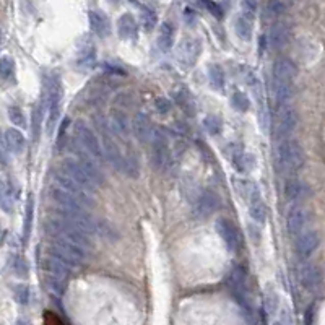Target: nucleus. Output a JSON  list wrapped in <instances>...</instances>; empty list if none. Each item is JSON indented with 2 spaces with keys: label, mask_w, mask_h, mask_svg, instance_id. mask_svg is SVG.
<instances>
[{
  "label": "nucleus",
  "mask_w": 325,
  "mask_h": 325,
  "mask_svg": "<svg viewBox=\"0 0 325 325\" xmlns=\"http://www.w3.org/2000/svg\"><path fill=\"white\" fill-rule=\"evenodd\" d=\"M46 230H47V234L52 236V238H62L67 241H72L83 249L91 247V241L88 239V234L82 231L80 228H77L75 224L67 221L62 216L59 219H49L46 224Z\"/></svg>",
  "instance_id": "1"
},
{
  "label": "nucleus",
  "mask_w": 325,
  "mask_h": 325,
  "mask_svg": "<svg viewBox=\"0 0 325 325\" xmlns=\"http://www.w3.org/2000/svg\"><path fill=\"white\" fill-rule=\"evenodd\" d=\"M277 163L278 168L285 172H294L304 164L303 146L296 140L285 138L277 148Z\"/></svg>",
  "instance_id": "2"
},
{
  "label": "nucleus",
  "mask_w": 325,
  "mask_h": 325,
  "mask_svg": "<svg viewBox=\"0 0 325 325\" xmlns=\"http://www.w3.org/2000/svg\"><path fill=\"white\" fill-rule=\"evenodd\" d=\"M44 103L49 111L47 129L49 132L56 126L60 114V104H62V83L57 75H51L46 82V94H44Z\"/></svg>",
  "instance_id": "3"
},
{
  "label": "nucleus",
  "mask_w": 325,
  "mask_h": 325,
  "mask_svg": "<svg viewBox=\"0 0 325 325\" xmlns=\"http://www.w3.org/2000/svg\"><path fill=\"white\" fill-rule=\"evenodd\" d=\"M96 124H98V130L101 132V150H103V158H106V161L112 166L114 169H120L122 168V155L119 146L114 142V138L111 135V130L106 126V119H103L101 116L96 117Z\"/></svg>",
  "instance_id": "4"
},
{
  "label": "nucleus",
  "mask_w": 325,
  "mask_h": 325,
  "mask_svg": "<svg viewBox=\"0 0 325 325\" xmlns=\"http://www.w3.org/2000/svg\"><path fill=\"white\" fill-rule=\"evenodd\" d=\"M150 160L156 171H164L171 163V153L168 146V135L163 130H153L150 138Z\"/></svg>",
  "instance_id": "5"
},
{
  "label": "nucleus",
  "mask_w": 325,
  "mask_h": 325,
  "mask_svg": "<svg viewBox=\"0 0 325 325\" xmlns=\"http://www.w3.org/2000/svg\"><path fill=\"white\" fill-rule=\"evenodd\" d=\"M51 254L65 262L67 265H78L85 260V249L62 238H54V245L51 247Z\"/></svg>",
  "instance_id": "6"
},
{
  "label": "nucleus",
  "mask_w": 325,
  "mask_h": 325,
  "mask_svg": "<svg viewBox=\"0 0 325 325\" xmlns=\"http://www.w3.org/2000/svg\"><path fill=\"white\" fill-rule=\"evenodd\" d=\"M75 135L78 143H82V148L90 153L94 160H103V150L99 137L94 134V130L83 120H78L75 124Z\"/></svg>",
  "instance_id": "7"
},
{
  "label": "nucleus",
  "mask_w": 325,
  "mask_h": 325,
  "mask_svg": "<svg viewBox=\"0 0 325 325\" xmlns=\"http://www.w3.org/2000/svg\"><path fill=\"white\" fill-rule=\"evenodd\" d=\"M202 52V42L195 38H186L179 42L178 51H176V57L182 68H190L194 65Z\"/></svg>",
  "instance_id": "8"
},
{
  "label": "nucleus",
  "mask_w": 325,
  "mask_h": 325,
  "mask_svg": "<svg viewBox=\"0 0 325 325\" xmlns=\"http://www.w3.org/2000/svg\"><path fill=\"white\" fill-rule=\"evenodd\" d=\"M54 179H56V184H57L59 187H62L64 190H67L72 195H75L77 200L80 202L82 205H88V207L94 205L93 197H90V190H86L85 187H82L80 184L75 182L72 178H68L65 172H62V171L56 172L54 174Z\"/></svg>",
  "instance_id": "9"
},
{
  "label": "nucleus",
  "mask_w": 325,
  "mask_h": 325,
  "mask_svg": "<svg viewBox=\"0 0 325 325\" xmlns=\"http://www.w3.org/2000/svg\"><path fill=\"white\" fill-rule=\"evenodd\" d=\"M278 111V127H277V137L278 138H288L297 127V112L289 104H280Z\"/></svg>",
  "instance_id": "10"
},
{
  "label": "nucleus",
  "mask_w": 325,
  "mask_h": 325,
  "mask_svg": "<svg viewBox=\"0 0 325 325\" xmlns=\"http://www.w3.org/2000/svg\"><path fill=\"white\" fill-rule=\"evenodd\" d=\"M77 156H78V163H80V166L83 168V171L86 172L88 178L91 179V182L94 184V187H101L104 184V176L101 172V169L98 168V164L94 163V158L85 152L83 148H77Z\"/></svg>",
  "instance_id": "11"
},
{
  "label": "nucleus",
  "mask_w": 325,
  "mask_h": 325,
  "mask_svg": "<svg viewBox=\"0 0 325 325\" xmlns=\"http://www.w3.org/2000/svg\"><path fill=\"white\" fill-rule=\"evenodd\" d=\"M130 130L140 143H148L153 134V124L145 112H138L135 114V117L132 119Z\"/></svg>",
  "instance_id": "12"
},
{
  "label": "nucleus",
  "mask_w": 325,
  "mask_h": 325,
  "mask_svg": "<svg viewBox=\"0 0 325 325\" xmlns=\"http://www.w3.org/2000/svg\"><path fill=\"white\" fill-rule=\"evenodd\" d=\"M62 172H65L68 178H72L75 182H78L86 190H90V192L94 190V184L91 182V179L86 176V172L83 171L80 163L72 160V158H67V160L62 161Z\"/></svg>",
  "instance_id": "13"
},
{
  "label": "nucleus",
  "mask_w": 325,
  "mask_h": 325,
  "mask_svg": "<svg viewBox=\"0 0 325 325\" xmlns=\"http://www.w3.org/2000/svg\"><path fill=\"white\" fill-rule=\"evenodd\" d=\"M221 205V200H219V195L216 194L215 190L212 189H207L200 194L198 202H197V207H195V212L200 218H205L210 216L212 213H215L216 210Z\"/></svg>",
  "instance_id": "14"
},
{
  "label": "nucleus",
  "mask_w": 325,
  "mask_h": 325,
  "mask_svg": "<svg viewBox=\"0 0 325 325\" xmlns=\"http://www.w3.org/2000/svg\"><path fill=\"white\" fill-rule=\"evenodd\" d=\"M216 233L219 234V238H221L226 244V247L230 251H236L239 245V231L236 230V226L230 221V219L226 218H219L216 224Z\"/></svg>",
  "instance_id": "15"
},
{
  "label": "nucleus",
  "mask_w": 325,
  "mask_h": 325,
  "mask_svg": "<svg viewBox=\"0 0 325 325\" xmlns=\"http://www.w3.org/2000/svg\"><path fill=\"white\" fill-rule=\"evenodd\" d=\"M108 127L114 135H117L120 138H127L132 130H130V120L127 117V114L120 109H112L109 114Z\"/></svg>",
  "instance_id": "16"
},
{
  "label": "nucleus",
  "mask_w": 325,
  "mask_h": 325,
  "mask_svg": "<svg viewBox=\"0 0 325 325\" xmlns=\"http://www.w3.org/2000/svg\"><path fill=\"white\" fill-rule=\"evenodd\" d=\"M245 280H247V271H245V268L241 265L234 267L230 275V288L242 306L245 303Z\"/></svg>",
  "instance_id": "17"
},
{
  "label": "nucleus",
  "mask_w": 325,
  "mask_h": 325,
  "mask_svg": "<svg viewBox=\"0 0 325 325\" xmlns=\"http://www.w3.org/2000/svg\"><path fill=\"white\" fill-rule=\"evenodd\" d=\"M301 234V233H299ZM319 245V236L315 231H307L303 233L296 241V252L301 259H307L309 256H312L314 251L317 249Z\"/></svg>",
  "instance_id": "18"
},
{
  "label": "nucleus",
  "mask_w": 325,
  "mask_h": 325,
  "mask_svg": "<svg viewBox=\"0 0 325 325\" xmlns=\"http://www.w3.org/2000/svg\"><path fill=\"white\" fill-rule=\"evenodd\" d=\"M297 75V67L289 59H278L273 65V80L291 83Z\"/></svg>",
  "instance_id": "19"
},
{
  "label": "nucleus",
  "mask_w": 325,
  "mask_h": 325,
  "mask_svg": "<svg viewBox=\"0 0 325 325\" xmlns=\"http://www.w3.org/2000/svg\"><path fill=\"white\" fill-rule=\"evenodd\" d=\"M88 20H90L91 31L99 38H108L111 34V23L109 18L103 12L91 10L88 13Z\"/></svg>",
  "instance_id": "20"
},
{
  "label": "nucleus",
  "mask_w": 325,
  "mask_h": 325,
  "mask_svg": "<svg viewBox=\"0 0 325 325\" xmlns=\"http://www.w3.org/2000/svg\"><path fill=\"white\" fill-rule=\"evenodd\" d=\"M307 223V212L304 208L301 207H294L291 208V212L288 213V218H286V230L289 234H299L303 231V228L306 226Z\"/></svg>",
  "instance_id": "21"
},
{
  "label": "nucleus",
  "mask_w": 325,
  "mask_h": 325,
  "mask_svg": "<svg viewBox=\"0 0 325 325\" xmlns=\"http://www.w3.org/2000/svg\"><path fill=\"white\" fill-rule=\"evenodd\" d=\"M51 198L56 202L60 208H82V204L77 200L75 195L64 190L62 187H51Z\"/></svg>",
  "instance_id": "22"
},
{
  "label": "nucleus",
  "mask_w": 325,
  "mask_h": 325,
  "mask_svg": "<svg viewBox=\"0 0 325 325\" xmlns=\"http://www.w3.org/2000/svg\"><path fill=\"white\" fill-rule=\"evenodd\" d=\"M138 26L135 18L130 13H124L117 21V33L122 39H135Z\"/></svg>",
  "instance_id": "23"
},
{
  "label": "nucleus",
  "mask_w": 325,
  "mask_h": 325,
  "mask_svg": "<svg viewBox=\"0 0 325 325\" xmlns=\"http://www.w3.org/2000/svg\"><path fill=\"white\" fill-rule=\"evenodd\" d=\"M4 137H5V142H7V146H8V152H12L15 155L23 153L24 146H26V140L18 129H15V127L7 129Z\"/></svg>",
  "instance_id": "24"
},
{
  "label": "nucleus",
  "mask_w": 325,
  "mask_h": 325,
  "mask_svg": "<svg viewBox=\"0 0 325 325\" xmlns=\"http://www.w3.org/2000/svg\"><path fill=\"white\" fill-rule=\"evenodd\" d=\"M174 99L176 103L179 104L181 109L187 114V116H194L195 114V103L194 98H192L190 91L187 90L186 86H179L174 90Z\"/></svg>",
  "instance_id": "25"
},
{
  "label": "nucleus",
  "mask_w": 325,
  "mask_h": 325,
  "mask_svg": "<svg viewBox=\"0 0 325 325\" xmlns=\"http://www.w3.org/2000/svg\"><path fill=\"white\" fill-rule=\"evenodd\" d=\"M158 47H160L163 52L171 51L172 44H174V26L169 21H163L160 24V30H158Z\"/></svg>",
  "instance_id": "26"
},
{
  "label": "nucleus",
  "mask_w": 325,
  "mask_h": 325,
  "mask_svg": "<svg viewBox=\"0 0 325 325\" xmlns=\"http://www.w3.org/2000/svg\"><path fill=\"white\" fill-rule=\"evenodd\" d=\"M299 280L304 288L307 289H317L322 283V273L317 267L314 265H307L301 270V275Z\"/></svg>",
  "instance_id": "27"
},
{
  "label": "nucleus",
  "mask_w": 325,
  "mask_h": 325,
  "mask_svg": "<svg viewBox=\"0 0 325 325\" xmlns=\"http://www.w3.org/2000/svg\"><path fill=\"white\" fill-rule=\"evenodd\" d=\"M268 39H270V46L273 49L285 47L286 42H288V28L283 23H275L270 28Z\"/></svg>",
  "instance_id": "28"
},
{
  "label": "nucleus",
  "mask_w": 325,
  "mask_h": 325,
  "mask_svg": "<svg viewBox=\"0 0 325 325\" xmlns=\"http://www.w3.org/2000/svg\"><path fill=\"white\" fill-rule=\"evenodd\" d=\"M44 268H46L47 275L62 278V280H65L68 277V267H67V263L62 262L60 259H57V257H54V256L46 259V262H44Z\"/></svg>",
  "instance_id": "29"
},
{
  "label": "nucleus",
  "mask_w": 325,
  "mask_h": 325,
  "mask_svg": "<svg viewBox=\"0 0 325 325\" xmlns=\"http://www.w3.org/2000/svg\"><path fill=\"white\" fill-rule=\"evenodd\" d=\"M234 31L244 42H249L252 39V21L247 15H241L234 21Z\"/></svg>",
  "instance_id": "30"
},
{
  "label": "nucleus",
  "mask_w": 325,
  "mask_h": 325,
  "mask_svg": "<svg viewBox=\"0 0 325 325\" xmlns=\"http://www.w3.org/2000/svg\"><path fill=\"white\" fill-rule=\"evenodd\" d=\"M249 213L251 218L256 219L257 223H265L267 219V205L259 198L257 194H254V197H251V207H249Z\"/></svg>",
  "instance_id": "31"
},
{
  "label": "nucleus",
  "mask_w": 325,
  "mask_h": 325,
  "mask_svg": "<svg viewBox=\"0 0 325 325\" xmlns=\"http://www.w3.org/2000/svg\"><path fill=\"white\" fill-rule=\"evenodd\" d=\"M44 109H46V103H44V99H41L36 106L33 108L31 127H33V140H34V142H38L39 134H41V124H42V117H44Z\"/></svg>",
  "instance_id": "32"
},
{
  "label": "nucleus",
  "mask_w": 325,
  "mask_h": 325,
  "mask_svg": "<svg viewBox=\"0 0 325 325\" xmlns=\"http://www.w3.org/2000/svg\"><path fill=\"white\" fill-rule=\"evenodd\" d=\"M33 215H34V198H33V195H28L26 208H24V221H23V242L24 244L30 241V236H31Z\"/></svg>",
  "instance_id": "33"
},
{
  "label": "nucleus",
  "mask_w": 325,
  "mask_h": 325,
  "mask_svg": "<svg viewBox=\"0 0 325 325\" xmlns=\"http://www.w3.org/2000/svg\"><path fill=\"white\" fill-rule=\"evenodd\" d=\"M208 82H210V86L213 88V90L216 91H221L224 90V72L223 68L213 64L208 67Z\"/></svg>",
  "instance_id": "34"
},
{
  "label": "nucleus",
  "mask_w": 325,
  "mask_h": 325,
  "mask_svg": "<svg viewBox=\"0 0 325 325\" xmlns=\"http://www.w3.org/2000/svg\"><path fill=\"white\" fill-rule=\"evenodd\" d=\"M271 88H273V96L278 104H285L289 99V96H291V83L273 80Z\"/></svg>",
  "instance_id": "35"
},
{
  "label": "nucleus",
  "mask_w": 325,
  "mask_h": 325,
  "mask_svg": "<svg viewBox=\"0 0 325 325\" xmlns=\"http://www.w3.org/2000/svg\"><path fill=\"white\" fill-rule=\"evenodd\" d=\"M120 171H124L129 178H138L140 174V166H138V160L135 155H126L122 156V168Z\"/></svg>",
  "instance_id": "36"
},
{
  "label": "nucleus",
  "mask_w": 325,
  "mask_h": 325,
  "mask_svg": "<svg viewBox=\"0 0 325 325\" xmlns=\"http://www.w3.org/2000/svg\"><path fill=\"white\" fill-rule=\"evenodd\" d=\"M231 106L234 111L238 112H247L251 108V101H249V96L242 93V91H234L231 96Z\"/></svg>",
  "instance_id": "37"
},
{
  "label": "nucleus",
  "mask_w": 325,
  "mask_h": 325,
  "mask_svg": "<svg viewBox=\"0 0 325 325\" xmlns=\"http://www.w3.org/2000/svg\"><path fill=\"white\" fill-rule=\"evenodd\" d=\"M303 192H304V184L301 181H288L286 186H285V197L286 200H296V198H301L303 197Z\"/></svg>",
  "instance_id": "38"
},
{
  "label": "nucleus",
  "mask_w": 325,
  "mask_h": 325,
  "mask_svg": "<svg viewBox=\"0 0 325 325\" xmlns=\"http://www.w3.org/2000/svg\"><path fill=\"white\" fill-rule=\"evenodd\" d=\"M96 233L103 238L111 239V241H117L119 239V233L114 230V226L109 221H98L96 223Z\"/></svg>",
  "instance_id": "39"
},
{
  "label": "nucleus",
  "mask_w": 325,
  "mask_h": 325,
  "mask_svg": "<svg viewBox=\"0 0 325 325\" xmlns=\"http://www.w3.org/2000/svg\"><path fill=\"white\" fill-rule=\"evenodd\" d=\"M204 127L210 135H218L223 129V120L218 116H207L204 119Z\"/></svg>",
  "instance_id": "40"
},
{
  "label": "nucleus",
  "mask_w": 325,
  "mask_h": 325,
  "mask_svg": "<svg viewBox=\"0 0 325 325\" xmlns=\"http://www.w3.org/2000/svg\"><path fill=\"white\" fill-rule=\"evenodd\" d=\"M15 75V62L10 57H2L0 59V77L4 80H12Z\"/></svg>",
  "instance_id": "41"
},
{
  "label": "nucleus",
  "mask_w": 325,
  "mask_h": 325,
  "mask_svg": "<svg viewBox=\"0 0 325 325\" xmlns=\"http://www.w3.org/2000/svg\"><path fill=\"white\" fill-rule=\"evenodd\" d=\"M140 21H142L143 28L146 31H152L156 26V15H155V12H152L150 8H143L142 15H140Z\"/></svg>",
  "instance_id": "42"
},
{
  "label": "nucleus",
  "mask_w": 325,
  "mask_h": 325,
  "mask_svg": "<svg viewBox=\"0 0 325 325\" xmlns=\"http://www.w3.org/2000/svg\"><path fill=\"white\" fill-rule=\"evenodd\" d=\"M8 119H10L12 124L18 126V127H24L26 120H24V114L18 106H12L8 108Z\"/></svg>",
  "instance_id": "43"
},
{
  "label": "nucleus",
  "mask_w": 325,
  "mask_h": 325,
  "mask_svg": "<svg viewBox=\"0 0 325 325\" xmlns=\"http://www.w3.org/2000/svg\"><path fill=\"white\" fill-rule=\"evenodd\" d=\"M96 60V54H94V47H88L86 51L82 52L80 59H78V65L83 67H91Z\"/></svg>",
  "instance_id": "44"
},
{
  "label": "nucleus",
  "mask_w": 325,
  "mask_h": 325,
  "mask_svg": "<svg viewBox=\"0 0 325 325\" xmlns=\"http://www.w3.org/2000/svg\"><path fill=\"white\" fill-rule=\"evenodd\" d=\"M15 299L20 304H28L30 301V288L26 285H16L15 286Z\"/></svg>",
  "instance_id": "45"
},
{
  "label": "nucleus",
  "mask_w": 325,
  "mask_h": 325,
  "mask_svg": "<svg viewBox=\"0 0 325 325\" xmlns=\"http://www.w3.org/2000/svg\"><path fill=\"white\" fill-rule=\"evenodd\" d=\"M200 2L204 4V7L210 12V15H213L216 20H221L223 18V10H221V7H219L216 2H213V0H200Z\"/></svg>",
  "instance_id": "46"
},
{
  "label": "nucleus",
  "mask_w": 325,
  "mask_h": 325,
  "mask_svg": "<svg viewBox=\"0 0 325 325\" xmlns=\"http://www.w3.org/2000/svg\"><path fill=\"white\" fill-rule=\"evenodd\" d=\"M155 108H156V111H158V114H168L169 111H171V108H172V103L168 99V98H156V101H155Z\"/></svg>",
  "instance_id": "47"
},
{
  "label": "nucleus",
  "mask_w": 325,
  "mask_h": 325,
  "mask_svg": "<svg viewBox=\"0 0 325 325\" xmlns=\"http://www.w3.org/2000/svg\"><path fill=\"white\" fill-rule=\"evenodd\" d=\"M236 160H234V166H238V169L241 172H245L249 168H251V164L249 161H252V156L249 155H239V156H234Z\"/></svg>",
  "instance_id": "48"
},
{
  "label": "nucleus",
  "mask_w": 325,
  "mask_h": 325,
  "mask_svg": "<svg viewBox=\"0 0 325 325\" xmlns=\"http://www.w3.org/2000/svg\"><path fill=\"white\" fill-rule=\"evenodd\" d=\"M260 129L263 134H268L270 132V114H268V109L263 106L260 108Z\"/></svg>",
  "instance_id": "49"
},
{
  "label": "nucleus",
  "mask_w": 325,
  "mask_h": 325,
  "mask_svg": "<svg viewBox=\"0 0 325 325\" xmlns=\"http://www.w3.org/2000/svg\"><path fill=\"white\" fill-rule=\"evenodd\" d=\"M267 10H268L270 15L278 16V15H282V13L285 12V5H283L282 2H280V0H270Z\"/></svg>",
  "instance_id": "50"
},
{
  "label": "nucleus",
  "mask_w": 325,
  "mask_h": 325,
  "mask_svg": "<svg viewBox=\"0 0 325 325\" xmlns=\"http://www.w3.org/2000/svg\"><path fill=\"white\" fill-rule=\"evenodd\" d=\"M0 164L7 166L8 164V146L5 142V137L0 132Z\"/></svg>",
  "instance_id": "51"
},
{
  "label": "nucleus",
  "mask_w": 325,
  "mask_h": 325,
  "mask_svg": "<svg viewBox=\"0 0 325 325\" xmlns=\"http://www.w3.org/2000/svg\"><path fill=\"white\" fill-rule=\"evenodd\" d=\"M242 7H244V15H254L256 13V10H257V5H256V2H254V0H244L242 2Z\"/></svg>",
  "instance_id": "52"
},
{
  "label": "nucleus",
  "mask_w": 325,
  "mask_h": 325,
  "mask_svg": "<svg viewBox=\"0 0 325 325\" xmlns=\"http://www.w3.org/2000/svg\"><path fill=\"white\" fill-rule=\"evenodd\" d=\"M265 307H267L268 312H275V309H277V294H275V293H270V294L267 296Z\"/></svg>",
  "instance_id": "53"
},
{
  "label": "nucleus",
  "mask_w": 325,
  "mask_h": 325,
  "mask_svg": "<svg viewBox=\"0 0 325 325\" xmlns=\"http://www.w3.org/2000/svg\"><path fill=\"white\" fill-rule=\"evenodd\" d=\"M314 311H315V307H314V306H309V309L306 311V323H312V315H314Z\"/></svg>",
  "instance_id": "54"
},
{
  "label": "nucleus",
  "mask_w": 325,
  "mask_h": 325,
  "mask_svg": "<svg viewBox=\"0 0 325 325\" xmlns=\"http://www.w3.org/2000/svg\"><path fill=\"white\" fill-rule=\"evenodd\" d=\"M109 2H111V4H119L120 0H109Z\"/></svg>",
  "instance_id": "55"
},
{
  "label": "nucleus",
  "mask_w": 325,
  "mask_h": 325,
  "mask_svg": "<svg viewBox=\"0 0 325 325\" xmlns=\"http://www.w3.org/2000/svg\"><path fill=\"white\" fill-rule=\"evenodd\" d=\"M0 46H2V31H0Z\"/></svg>",
  "instance_id": "56"
}]
</instances>
